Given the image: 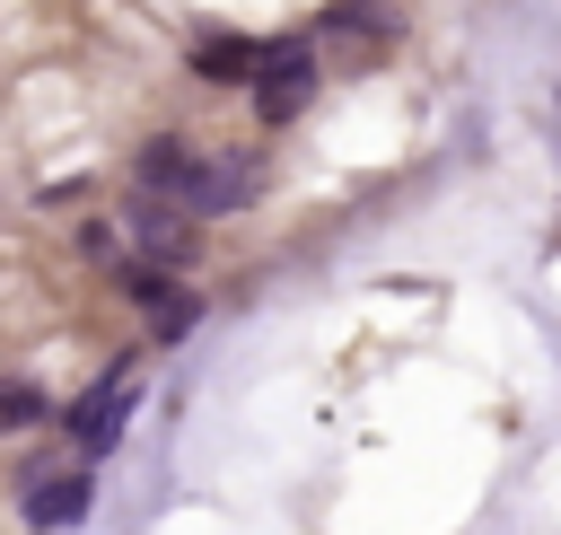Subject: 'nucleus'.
<instances>
[{"label":"nucleus","mask_w":561,"mask_h":535,"mask_svg":"<svg viewBox=\"0 0 561 535\" xmlns=\"http://www.w3.org/2000/svg\"><path fill=\"white\" fill-rule=\"evenodd\" d=\"M245 193H254V167H245V158H210V167H202V184H193V210H210V219H219V210H237Z\"/></svg>","instance_id":"0eeeda50"},{"label":"nucleus","mask_w":561,"mask_h":535,"mask_svg":"<svg viewBox=\"0 0 561 535\" xmlns=\"http://www.w3.org/2000/svg\"><path fill=\"white\" fill-rule=\"evenodd\" d=\"M140 184H149V193H184V202H193V184H202V149H193V140H175V132H158V140L140 149Z\"/></svg>","instance_id":"20e7f679"},{"label":"nucleus","mask_w":561,"mask_h":535,"mask_svg":"<svg viewBox=\"0 0 561 535\" xmlns=\"http://www.w3.org/2000/svg\"><path fill=\"white\" fill-rule=\"evenodd\" d=\"M131 403H140V386H131V377H114V386H96V395H79V403H70V439H79V456H105V447L123 439V421H131Z\"/></svg>","instance_id":"f03ea898"},{"label":"nucleus","mask_w":561,"mask_h":535,"mask_svg":"<svg viewBox=\"0 0 561 535\" xmlns=\"http://www.w3.org/2000/svg\"><path fill=\"white\" fill-rule=\"evenodd\" d=\"M263 53H272V44H254V35H210V44L193 53V70H202V79H254Z\"/></svg>","instance_id":"423d86ee"},{"label":"nucleus","mask_w":561,"mask_h":535,"mask_svg":"<svg viewBox=\"0 0 561 535\" xmlns=\"http://www.w3.org/2000/svg\"><path fill=\"white\" fill-rule=\"evenodd\" d=\"M26 526L35 535H70L79 517H88V474H26Z\"/></svg>","instance_id":"7ed1b4c3"},{"label":"nucleus","mask_w":561,"mask_h":535,"mask_svg":"<svg viewBox=\"0 0 561 535\" xmlns=\"http://www.w3.org/2000/svg\"><path fill=\"white\" fill-rule=\"evenodd\" d=\"M307 96H316V44H272L263 70H254V105H263V123H289Z\"/></svg>","instance_id":"f257e3e1"},{"label":"nucleus","mask_w":561,"mask_h":535,"mask_svg":"<svg viewBox=\"0 0 561 535\" xmlns=\"http://www.w3.org/2000/svg\"><path fill=\"white\" fill-rule=\"evenodd\" d=\"M140 246H149V254H158V263H184V254H193V228H184V219H167V210H149V202H140Z\"/></svg>","instance_id":"6e6552de"},{"label":"nucleus","mask_w":561,"mask_h":535,"mask_svg":"<svg viewBox=\"0 0 561 535\" xmlns=\"http://www.w3.org/2000/svg\"><path fill=\"white\" fill-rule=\"evenodd\" d=\"M0 421H44V395H26V386H0Z\"/></svg>","instance_id":"1a4fd4ad"},{"label":"nucleus","mask_w":561,"mask_h":535,"mask_svg":"<svg viewBox=\"0 0 561 535\" xmlns=\"http://www.w3.org/2000/svg\"><path fill=\"white\" fill-rule=\"evenodd\" d=\"M131 298L149 307V333H158V342H184V333L202 325V307H193L184 289H167L158 272H131Z\"/></svg>","instance_id":"39448f33"}]
</instances>
